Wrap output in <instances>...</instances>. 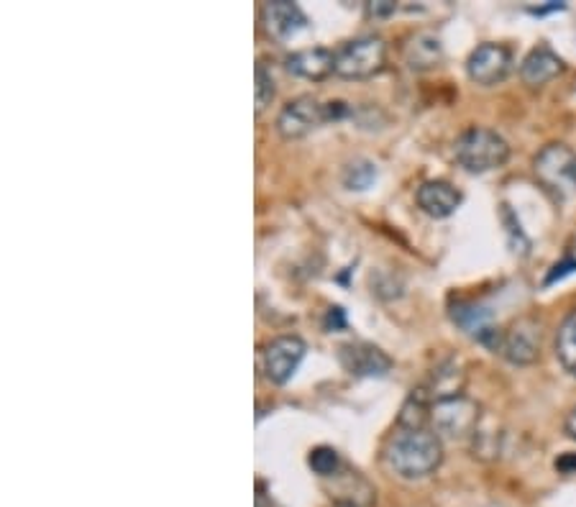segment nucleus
<instances>
[{
    "label": "nucleus",
    "instance_id": "obj_1",
    "mask_svg": "<svg viewBox=\"0 0 576 507\" xmlns=\"http://www.w3.org/2000/svg\"><path fill=\"white\" fill-rule=\"evenodd\" d=\"M443 461V443L428 428H397L384 446V464L402 479H423Z\"/></svg>",
    "mask_w": 576,
    "mask_h": 507
},
{
    "label": "nucleus",
    "instance_id": "obj_2",
    "mask_svg": "<svg viewBox=\"0 0 576 507\" xmlns=\"http://www.w3.org/2000/svg\"><path fill=\"white\" fill-rule=\"evenodd\" d=\"M454 157L466 172L482 175V172L505 167V162L510 159V144L497 131L474 126L456 139Z\"/></svg>",
    "mask_w": 576,
    "mask_h": 507
},
{
    "label": "nucleus",
    "instance_id": "obj_3",
    "mask_svg": "<svg viewBox=\"0 0 576 507\" xmlns=\"http://www.w3.org/2000/svg\"><path fill=\"white\" fill-rule=\"evenodd\" d=\"M349 113L346 103H320L313 95H300L290 100L277 116V134L282 139H303L310 131L320 129L328 121H341Z\"/></svg>",
    "mask_w": 576,
    "mask_h": 507
},
{
    "label": "nucleus",
    "instance_id": "obj_4",
    "mask_svg": "<svg viewBox=\"0 0 576 507\" xmlns=\"http://www.w3.org/2000/svg\"><path fill=\"white\" fill-rule=\"evenodd\" d=\"M384 62H387V41L382 36H356L336 52V75L346 80H364L377 75Z\"/></svg>",
    "mask_w": 576,
    "mask_h": 507
},
{
    "label": "nucleus",
    "instance_id": "obj_5",
    "mask_svg": "<svg viewBox=\"0 0 576 507\" xmlns=\"http://www.w3.org/2000/svg\"><path fill=\"white\" fill-rule=\"evenodd\" d=\"M479 420H482V408L466 395L448 397L431 408L433 433L438 438H466L479 431Z\"/></svg>",
    "mask_w": 576,
    "mask_h": 507
},
{
    "label": "nucleus",
    "instance_id": "obj_6",
    "mask_svg": "<svg viewBox=\"0 0 576 507\" xmlns=\"http://www.w3.org/2000/svg\"><path fill=\"white\" fill-rule=\"evenodd\" d=\"M536 177L553 195L566 198L576 190V154L566 144H548L533 162Z\"/></svg>",
    "mask_w": 576,
    "mask_h": 507
},
{
    "label": "nucleus",
    "instance_id": "obj_7",
    "mask_svg": "<svg viewBox=\"0 0 576 507\" xmlns=\"http://www.w3.org/2000/svg\"><path fill=\"white\" fill-rule=\"evenodd\" d=\"M305 351H308V346L300 336H277L269 344H264L259 364H262L267 382H272V385L290 382L292 374L297 372L300 362L305 359Z\"/></svg>",
    "mask_w": 576,
    "mask_h": 507
},
{
    "label": "nucleus",
    "instance_id": "obj_8",
    "mask_svg": "<svg viewBox=\"0 0 576 507\" xmlns=\"http://www.w3.org/2000/svg\"><path fill=\"white\" fill-rule=\"evenodd\" d=\"M495 354H502L512 364H533L541 356V326L533 318H520L500 333Z\"/></svg>",
    "mask_w": 576,
    "mask_h": 507
},
{
    "label": "nucleus",
    "instance_id": "obj_9",
    "mask_svg": "<svg viewBox=\"0 0 576 507\" xmlns=\"http://www.w3.org/2000/svg\"><path fill=\"white\" fill-rule=\"evenodd\" d=\"M512 67V52L505 44H482L474 49L466 59V72L469 80L482 85V88H492L497 82L507 77Z\"/></svg>",
    "mask_w": 576,
    "mask_h": 507
},
{
    "label": "nucleus",
    "instance_id": "obj_10",
    "mask_svg": "<svg viewBox=\"0 0 576 507\" xmlns=\"http://www.w3.org/2000/svg\"><path fill=\"white\" fill-rule=\"evenodd\" d=\"M262 21L267 34L274 36L277 41H290L300 31L308 29L305 13L300 11L297 3H290V0H272V3H267L262 11Z\"/></svg>",
    "mask_w": 576,
    "mask_h": 507
},
{
    "label": "nucleus",
    "instance_id": "obj_11",
    "mask_svg": "<svg viewBox=\"0 0 576 507\" xmlns=\"http://www.w3.org/2000/svg\"><path fill=\"white\" fill-rule=\"evenodd\" d=\"M341 364L354 377H384L392 369V359L372 344H346L341 346Z\"/></svg>",
    "mask_w": 576,
    "mask_h": 507
},
{
    "label": "nucleus",
    "instance_id": "obj_12",
    "mask_svg": "<svg viewBox=\"0 0 576 507\" xmlns=\"http://www.w3.org/2000/svg\"><path fill=\"white\" fill-rule=\"evenodd\" d=\"M464 369L459 367L456 359H446L443 364H438L436 369L431 372V377L425 379V385L420 387L418 395L423 403H441V400H448V397H459L464 395Z\"/></svg>",
    "mask_w": 576,
    "mask_h": 507
},
{
    "label": "nucleus",
    "instance_id": "obj_13",
    "mask_svg": "<svg viewBox=\"0 0 576 507\" xmlns=\"http://www.w3.org/2000/svg\"><path fill=\"white\" fill-rule=\"evenodd\" d=\"M415 200H418V208L423 210L425 216L448 218L454 216L456 208H459L461 200H464V195H461L459 187H454L451 182L428 180L418 187Z\"/></svg>",
    "mask_w": 576,
    "mask_h": 507
},
{
    "label": "nucleus",
    "instance_id": "obj_14",
    "mask_svg": "<svg viewBox=\"0 0 576 507\" xmlns=\"http://www.w3.org/2000/svg\"><path fill=\"white\" fill-rule=\"evenodd\" d=\"M564 72V59L553 52L546 44H538L525 54L523 65H520V77L528 88H543L546 82L556 80Z\"/></svg>",
    "mask_w": 576,
    "mask_h": 507
},
{
    "label": "nucleus",
    "instance_id": "obj_15",
    "mask_svg": "<svg viewBox=\"0 0 576 507\" xmlns=\"http://www.w3.org/2000/svg\"><path fill=\"white\" fill-rule=\"evenodd\" d=\"M402 59L405 65L415 72L433 70L443 62V44L433 31H418L410 36L402 47Z\"/></svg>",
    "mask_w": 576,
    "mask_h": 507
},
{
    "label": "nucleus",
    "instance_id": "obj_16",
    "mask_svg": "<svg viewBox=\"0 0 576 507\" xmlns=\"http://www.w3.org/2000/svg\"><path fill=\"white\" fill-rule=\"evenodd\" d=\"M287 70L297 77H305V80H326L331 72H336V54L323 47L300 49L292 57H287Z\"/></svg>",
    "mask_w": 576,
    "mask_h": 507
},
{
    "label": "nucleus",
    "instance_id": "obj_17",
    "mask_svg": "<svg viewBox=\"0 0 576 507\" xmlns=\"http://www.w3.org/2000/svg\"><path fill=\"white\" fill-rule=\"evenodd\" d=\"M333 479V495L338 497V500H344L346 505H369V502L374 500V490L372 484L367 482V479L361 477L359 472H349V469H341V472L336 474Z\"/></svg>",
    "mask_w": 576,
    "mask_h": 507
},
{
    "label": "nucleus",
    "instance_id": "obj_18",
    "mask_svg": "<svg viewBox=\"0 0 576 507\" xmlns=\"http://www.w3.org/2000/svg\"><path fill=\"white\" fill-rule=\"evenodd\" d=\"M556 356H559L561 367L576 377V310L566 315V321L559 326L556 333Z\"/></svg>",
    "mask_w": 576,
    "mask_h": 507
},
{
    "label": "nucleus",
    "instance_id": "obj_19",
    "mask_svg": "<svg viewBox=\"0 0 576 507\" xmlns=\"http://www.w3.org/2000/svg\"><path fill=\"white\" fill-rule=\"evenodd\" d=\"M308 464L310 469H313L315 474H320L323 479L336 477V474L346 467L344 461H341V456H338V451L331 449V446H318V449L310 451Z\"/></svg>",
    "mask_w": 576,
    "mask_h": 507
},
{
    "label": "nucleus",
    "instance_id": "obj_20",
    "mask_svg": "<svg viewBox=\"0 0 576 507\" xmlns=\"http://www.w3.org/2000/svg\"><path fill=\"white\" fill-rule=\"evenodd\" d=\"M374 177H377V167L367 162V159H356L344 172V182L349 190H367L374 182Z\"/></svg>",
    "mask_w": 576,
    "mask_h": 507
},
{
    "label": "nucleus",
    "instance_id": "obj_21",
    "mask_svg": "<svg viewBox=\"0 0 576 507\" xmlns=\"http://www.w3.org/2000/svg\"><path fill=\"white\" fill-rule=\"evenodd\" d=\"M274 98V80L267 72V67L259 62L256 65V113H262Z\"/></svg>",
    "mask_w": 576,
    "mask_h": 507
},
{
    "label": "nucleus",
    "instance_id": "obj_22",
    "mask_svg": "<svg viewBox=\"0 0 576 507\" xmlns=\"http://www.w3.org/2000/svg\"><path fill=\"white\" fill-rule=\"evenodd\" d=\"M392 11H395L392 0H374V3H369V13H372V16H387V13Z\"/></svg>",
    "mask_w": 576,
    "mask_h": 507
},
{
    "label": "nucleus",
    "instance_id": "obj_23",
    "mask_svg": "<svg viewBox=\"0 0 576 507\" xmlns=\"http://www.w3.org/2000/svg\"><path fill=\"white\" fill-rule=\"evenodd\" d=\"M566 433H569V436L576 441V408L571 410L569 418H566Z\"/></svg>",
    "mask_w": 576,
    "mask_h": 507
},
{
    "label": "nucleus",
    "instance_id": "obj_24",
    "mask_svg": "<svg viewBox=\"0 0 576 507\" xmlns=\"http://www.w3.org/2000/svg\"><path fill=\"white\" fill-rule=\"evenodd\" d=\"M556 467L561 469V472H569V469H576V456H566V459H561Z\"/></svg>",
    "mask_w": 576,
    "mask_h": 507
}]
</instances>
